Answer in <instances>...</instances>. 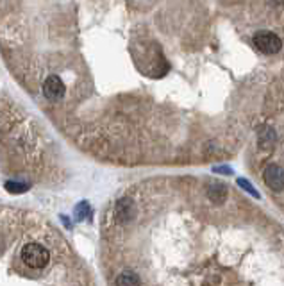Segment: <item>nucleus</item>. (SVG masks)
Wrapping results in <instances>:
<instances>
[{
	"label": "nucleus",
	"instance_id": "0eeeda50",
	"mask_svg": "<svg viewBox=\"0 0 284 286\" xmlns=\"http://www.w3.org/2000/svg\"><path fill=\"white\" fill-rule=\"evenodd\" d=\"M208 197L211 198L215 204H222V202L225 201V197H227V186H225V184H220V183L209 184Z\"/></svg>",
	"mask_w": 284,
	"mask_h": 286
},
{
	"label": "nucleus",
	"instance_id": "ddd939ff",
	"mask_svg": "<svg viewBox=\"0 0 284 286\" xmlns=\"http://www.w3.org/2000/svg\"><path fill=\"white\" fill-rule=\"evenodd\" d=\"M202 286H215V284H213V282H209V281H206V282H204V284H202Z\"/></svg>",
	"mask_w": 284,
	"mask_h": 286
},
{
	"label": "nucleus",
	"instance_id": "f257e3e1",
	"mask_svg": "<svg viewBox=\"0 0 284 286\" xmlns=\"http://www.w3.org/2000/svg\"><path fill=\"white\" fill-rule=\"evenodd\" d=\"M22 260L31 268H45L50 260V254L40 243H27L22 249Z\"/></svg>",
	"mask_w": 284,
	"mask_h": 286
},
{
	"label": "nucleus",
	"instance_id": "39448f33",
	"mask_svg": "<svg viewBox=\"0 0 284 286\" xmlns=\"http://www.w3.org/2000/svg\"><path fill=\"white\" fill-rule=\"evenodd\" d=\"M134 202L131 201V198H120L117 204V220L120 222V224H127V222H131L132 218H134Z\"/></svg>",
	"mask_w": 284,
	"mask_h": 286
},
{
	"label": "nucleus",
	"instance_id": "9d476101",
	"mask_svg": "<svg viewBox=\"0 0 284 286\" xmlns=\"http://www.w3.org/2000/svg\"><path fill=\"white\" fill-rule=\"evenodd\" d=\"M90 213H91V209H90V204H88V202H80V204L75 208L77 220H84V218H88L90 217Z\"/></svg>",
	"mask_w": 284,
	"mask_h": 286
},
{
	"label": "nucleus",
	"instance_id": "7ed1b4c3",
	"mask_svg": "<svg viewBox=\"0 0 284 286\" xmlns=\"http://www.w3.org/2000/svg\"><path fill=\"white\" fill-rule=\"evenodd\" d=\"M254 45L258 47L259 52H263V54H268V55L277 54V52L280 50V47H282V43H280V38L277 36V34L270 33V31H259V33H255Z\"/></svg>",
	"mask_w": 284,
	"mask_h": 286
},
{
	"label": "nucleus",
	"instance_id": "f03ea898",
	"mask_svg": "<svg viewBox=\"0 0 284 286\" xmlns=\"http://www.w3.org/2000/svg\"><path fill=\"white\" fill-rule=\"evenodd\" d=\"M41 92H43V97L47 100H50V102H59L66 93V84L61 79V75L52 74L41 82Z\"/></svg>",
	"mask_w": 284,
	"mask_h": 286
},
{
	"label": "nucleus",
	"instance_id": "6e6552de",
	"mask_svg": "<svg viewBox=\"0 0 284 286\" xmlns=\"http://www.w3.org/2000/svg\"><path fill=\"white\" fill-rule=\"evenodd\" d=\"M117 286H141V281H139L138 274L125 270L117 277Z\"/></svg>",
	"mask_w": 284,
	"mask_h": 286
},
{
	"label": "nucleus",
	"instance_id": "20e7f679",
	"mask_svg": "<svg viewBox=\"0 0 284 286\" xmlns=\"http://www.w3.org/2000/svg\"><path fill=\"white\" fill-rule=\"evenodd\" d=\"M263 179H265L266 186L272 188L273 191L284 190V170L279 165H268L263 172Z\"/></svg>",
	"mask_w": 284,
	"mask_h": 286
},
{
	"label": "nucleus",
	"instance_id": "f8f14e48",
	"mask_svg": "<svg viewBox=\"0 0 284 286\" xmlns=\"http://www.w3.org/2000/svg\"><path fill=\"white\" fill-rule=\"evenodd\" d=\"M213 172H216V174H225V176H231V174H233V170H231L229 166H215V168H213Z\"/></svg>",
	"mask_w": 284,
	"mask_h": 286
},
{
	"label": "nucleus",
	"instance_id": "423d86ee",
	"mask_svg": "<svg viewBox=\"0 0 284 286\" xmlns=\"http://www.w3.org/2000/svg\"><path fill=\"white\" fill-rule=\"evenodd\" d=\"M275 143H277V134H275V131H273L272 127L265 125V127L259 129V132H258V145H259V149H261V151L270 152L273 147H275Z\"/></svg>",
	"mask_w": 284,
	"mask_h": 286
},
{
	"label": "nucleus",
	"instance_id": "1a4fd4ad",
	"mask_svg": "<svg viewBox=\"0 0 284 286\" xmlns=\"http://www.w3.org/2000/svg\"><path fill=\"white\" fill-rule=\"evenodd\" d=\"M6 190H8L9 193H23V191L29 190V184L16 183V181H8V183H6Z\"/></svg>",
	"mask_w": 284,
	"mask_h": 286
},
{
	"label": "nucleus",
	"instance_id": "9b49d317",
	"mask_svg": "<svg viewBox=\"0 0 284 286\" xmlns=\"http://www.w3.org/2000/svg\"><path fill=\"white\" fill-rule=\"evenodd\" d=\"M238 186H241L245 191H247V193H250L252 197H255V198H259V197H261V195H259V191L255 190V188L252 186V184L248 183L247 179H241V177H240V179H238Z\"/></svg>",
	"mask_w": 284,
	"mask_h": 286
}]
</instances>
